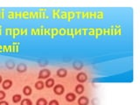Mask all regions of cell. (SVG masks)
I'll return each instance as SVG.
<instances>
[{"instance_id": "14", "label": "cell", "mask_w": 140, "mask_h": 105, "mask_svg": "<svg viewBox=\"0 0 140 105\" xmlns=\"http://www.w3.org/2000/svg\"><path fill=\"white\" fill-rule=\"evenodd\" d=\"M47 101L45 98H40L36 102V105H47Z\"/></svg>"}, {"instance_id": "5", "label": "cell", "mask_w": 140, "mask_h": 105, "mask_svg": "<svg viewBox=\"0 0 140 105\" xmlns=\"http://www.w3.org/2000/svg\"><path fill=\"white\" fill-rule=\"evenodd\" d=\"M56 75H57L58 77L64 78V77H66L67 75V71L65 69V68H60V69L57 70Z\"/></svg>"}, {"instance_id": "11", "label": "cell", "mask_w": 140, "mask_h": 105, "mask_svg": "<svg viewBox=\"0 0 140 105\" xmlns=\"http://www.w3.org/2000/svg\"><path fill=\"white\" fill-rule=\"evenodd\" d=\"M21 101H22L21 94H14V96H12V102H13L14 103H18V102H21Z\"/></svg>"}, {"instance_id": "16", "label": "cell", "mask_w": 140, "mask_h": 105, "mask_svg": "<svg viewBox=\"0 0 140 105\" xmlns=\"http://www.w3.org/2000/svg\"><path fill=\"white\" fill-rule=\"evenodd\" d=\"M6 94L4 93V91L0 90V101H3L6 98Z\"/></svg>"}, {"instance_id": "3", "label": "cell", "mask_w": 140, "mask_h": 105, "mask_svg": "<svg viewBox=\"0 0 140 105\" xmlns=\"http://www.w3.org/2000/svg\"><path fill=\"white\" fill-rule=\"evenodd\" d=\"M76 80H77V81H79L80 83L85 82V81H87V80H88V75L85 73L81 72L76 75Z\"/></svg>"}, {"instance_id": "18", "label": "cell", "mask_w": 140, "mask_h": 105, "mask_svg": "<svg viewBox=\"0 0 140 105\" xmlns=\"http://www.w3.org/2000/svg\"><path fill=\"white\" fill-rule=\"evenodd\" d=\"M79 64H80V66H78V63L76 62V63L74 64V68H77V69H81V68L83 67V65H82V63H79Z\"/></svg>"}, {"instance_id": "12", "label": "cell", "mask_w": 140, "mask_h": 105, "mask_svg": "<svg viewBox=\"0 0 140 105\" xmlns=\"http://www.w3.org/2000/svg\"><path fill=\"white\" fill-rule=\"evenodd\" d=\"M44 87H45V83H44L42 81H38L37 82L35 83V88L38 89V90H41V89H43Z\"/></svg>"}, {"instance_id": "20", "label": "cell", "mask_w": 140, "mask_h": 105, "mask_svg": "<svg viewBox=\"0 0 140 105\" xmlns=\"http://www.w3.org/2000/svg\"><path fill=\"white\" fill-rule=\"evenodd\" d=\"M2 81H3V78H2V76H1V75H0V83H1V82H2Z\"/></svg>"}, {"instance_id": "4", "label": "cell", "mask_w": 140, "mask_h": 105, "mask_svg": "<svg viewBox=\"0 0 140 105\" xmlns=\"http://www.w3.org/2000/svg\"><path fill=\"white\" fill-rule=\"evenodd\" d=\"M12 86V80H9V79H7V80L4 81L3 83H2V87H3L4 89H9L11 88Z\"/></svg>"}, {"instance_id": "17", "label": "cell", "mask_w": 140, "mask_h": 105, "mask_svg": "<svg viewBox=\"0 0 140 105\" xmlns=\"http://www.w3.org/2000/svg\"><path fill=\"white\" fill-rule=\"evenodd\" d=\"M47 105H59V102L57 100H52V101L49 102Z\"/></svg>"}, {"instance_id": "10", "label": "cell", "mask_w": 140, "mask_h": 105, "mask_svg": "<svg viewBox=\"0 0 140 105\" xmlns=\"http://www.w3.org/2000/svg\"><path fill=\"white\" fill-rule=\"evenodd\" d=\"M32 88H31L30 86H25L24 87V88H23V93H24V94H25V96H31L32 94Z\"/></svg>"}, {"instance_id": "1", "label": "cell", "mask_w": 140, "mask_h": 105, "mask_svg": "<svg viewBox=\"0 0 140 105\" xmlns=\"http://www.w3.org/2000/svg\"><path fill=\"white\" fill-rule=\"evenodd\" d=\"M51 72L49 69H42L39 73V79H47L50 77Z\"/></svg>"}, {"instance_id": "19", "label": "cell", "mask_w": 140, "mask_h": 105, "mask_svg": "<svg viewBox=\"0 0 140 105\" xmlns=\"http://www.w3.org/2000/svg\"><path fill=\"white\" fill-rule=\"evenodd\" d=\"M0 105H9L8 103V102H6V101H0Z\"/></svg>"}, {"instance_id": "2", "label": "cell", "mask_w": 140, "mask_h": 105, "mask_svg": "<svg viewBox=\"0 0 140 105\" xmlns=\"http://www.w3.org/2000/svg\"><path fill=\"white\" fill-rule=\"evenodd\" d=\"M53 92L55 94H58V96H61L65 92V88L61 84H57L56 86L53 87Z\"/></svg>"}, {"instance_id": "15", "label": "cell", "mask_w": 140, "mask_h": 105, "mask_svg": "<svg viewBox=\"0 0 140 105\" xmlns=\"http://www.w3.org/2000/svg\"><path fill=\"white\" fill-rule=\"evenodd\" d=\"M21 105H33V102L30 99H23L21 101Z\"/></svg>"}, {"instance_id": "13", "label": "cell", "mask_w": 140, "mask_h": 105, "mask_svg": "<svg viewBox=\"0 0 140 105\" xmlns=\"http://www.w3.org/2000/svg\"><path fill=\"white\" fill-rule=\"evenodd\" d=\"M83 91H84V87H83V85H82V84H78V85L76 87V94H81L83 93Z\"/></svg>"}, {"instance_id": "8", "label": "cell", "mask_w": 140, "mask_h": 105, "mask_svg": "<svg viewBox=\"0 0 140 105\" xmlns=\"http://www.w3.org/2000/svg\"><path fill=\"white\" fill-rule=\"evenodd\" d=\"M17 70L19 73H25V71L27 70V67H26V65L24 64V63H21V64H19L17 67Z\"/></svg>"}, {"instance_id": "7", "label": "cell", "mask_w": 140, "mask_h": 105, "mask_svg": "<svg viewBox=\"0 0 140 105\" xmlns=\"http://www.w3.org/2000/svg\"><path fill=\"white\" fill-rule=\"evenodd\" d=\"M76 99V94H74V93H67L66 94V100L68 102H74V100Z\"/></svg>"}, {"instance_id": "6", "label": "cell", "mask_w": 140, "mask_h": 105, "mask_svg": "<svg viewBox=\"0 0 140 105\" xmlns=\"http://www.w3.org/2000/svg\"><path fill=\"white\" fill-rule=\"evenodd\" d=\"M89 98L87 96H81L78 99V104L79 105H88L89 104Z\"/></svg>"}, {"instance_id": "9", "label": "cell", "mask_w": 140, "mask_h": 105, "mask_svg": "<svg viewBox=\"0 0 140 105\" xmlns=\"http://www.w3.org/2000/svg\"><path fill=\"white\" fill-rule=\"evenodd\" d=\"M54 80L53 78H49L47 79V80L46 81V82H45V86L46 87V88H53V87L54 86Z\"/></svg>"}]
</instances>
